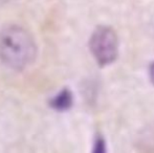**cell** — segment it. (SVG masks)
I'll use <instances>...</instances> for the list:
<instances>
[{
	"label": "cell",
	"mask_w": 154,
	"mask_h": 153,
	"mask_svg": "<svg viewBox=\"0 0 154 153\" xmlns=\"http://www.w3.org/2000/svg\"><path fill=\"white\" fill-rule=\"evenodd\" d=\"M48 105L51 108L58 112L68 111L73 106V93L68 88H63L56 96L49 100Z\"/></svg>",
	"instance_id": "cell-3"
},
{
	"label": "cell",
	"mask_w": 154,
	"mask_h": 153,
	"mask_svg": "<svg viewBox=\"0 0 154 153\" xmlns=\"http://www.w3.org/2000/svg\"><path fill=\"white\" fill-rule=\"evenodd\" d=\"M149 78H150V81L154 86V61L150 64L149 66Z\"/></svg>",
	"instance_id": "cell-5"
},
{
	"label": "cell",
	"mask_w": 154,
	"mask_h": 153,
	"mask_svg": "<svg viewBox=\"0 0 154 153\" xmlns=\"http://www.w3.org/2000/svg\"><path fill=\"white\" fill-rule=\"evenodd\" d=\"M37 46L32 35L19 25H8L0 31V61L17 72L34 63Z\"/></svg>",
	"instance_id": "cell-1"
},
{
	"label": "cell",
	"mask_w": 154,
	"mask_h": 153,
	"mask_svg": "<svg viewBox=\"0 0 154 153\" xmlns=\"http://www.w3.org/2000/svg\"><path fill=\"white\" fill-rule=\"evenodd\" d=\"M107 149V144L102 134H97L93 139L92 152L94 153H105Z\"/></svg>",
	"instance_id": "cell-4"
},
{
	"label": "cell",
	"mask_w": 154,
	"mask_h": 153,
	"mask_svg": "<svg viewBox=\"0 0 154 153\" xmlns=\"http://www.w3.org/2000/svg\"><path fill=\"white\" fill-rule=\"evenodd\" d=\"M89 50L101 67L114 63L119 56V38L116 31L107 25H100L89 39Z\"/></svg>",
	"instance_id": "cell-2"
}]
</instances>
